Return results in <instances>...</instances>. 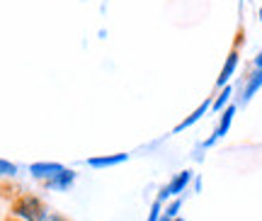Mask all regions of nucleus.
Returning <instances> with one entry per match:
<instances>
[{
  "label": "nucleus",
  "instance_id": "13",
  "mask_svg": "<svg viewBox=\"0 0 262 221\" xmlns=\"http://www.w3.org/2000/svg\"><path fill=\"white\" fill-rule=\"evenodd\" d=\"M160 216H163V204L156 199V202L150 204V212H148V216H146V221H160Z\"/></svg>",
  "mask_w": 262,
  "mask_h": 221
},
{
  "label": "nucleus",
  "instance_id": "5",
  "mask_svg": "<svg viewBox=\"0 0 262 221\" xmlns=\"http://www.w3.org/2000/svg\"><path fill=\"white\" fill-rule=\"evenodd\" d=\"M238 66H241V51H238V49H231L228 56H226L224 66H221V73H219V78H216V88H226V85H231V78L235 75Z\"/></svg>",
  "mask_w": 262,
  "mask_h": 221
},
{
  "label": "nucleus",
  "instance_id": "12",
  "mask_svg": "<svg viewBox=\"0 0 262 221\" xmlns=\"http://www.w3.org/2000/svg\"><path fill=\"white\" fill-rule=\"evenodd\" d=\"M17 173H19L17 163L0 158V180H12V177H17Z\"/></svg>",
  "mask_w": 262,
  "mask_h": 221
},
{
  "label": "nucleus",
  "instance_id": "15",
  "mask_svg": "<svg viewBox=\"0 0 262 221\" xmlns=\"http://www.w3.org/2000/svg\"><path fill=\"white\" fill-rule=\"evenodd\" d=\"M253 68L255 71H262V49L255 54V58H253Z\"/></svg>",
  "mask_w": 262,
  "mask_h": 221
},
{
  "label": "nucleus",
  "instance_id": "11",
  "mask_svg": "<svg viewBox=\"0 0 262 221\" xmlns=\"http://www.w3.org/2000/svg\"><path fill=\"white\" fill-rule=\"evenodd\" d=\"M180 209H182V197H178V199H170L168 204H163V219H178L180 216Z\"/></svg>",
  "mask_w": 262,
  "mask_h": 221
},
{
  "label": "nucleus",
  "instance_id": "3",
  "mask_svg": "<svg viewBox=\"0 0 262 221\" xmlns=\"http://www.w3.org/2000/svg\"><path fill=\"white\" fill-rule=\"evenodd\" d=\"M235 112H238V105H235V102H231V105H228V107L219 114V124H216L214 134L202 141V148H211L216 141H221V138L228 134V129H231V124H233V119H235Z\"/></svg>",
  "mask_w": 262,
  "mask_h": 221
},
{
  "label": "nucleus",
  "instance_id": "16",
  "mask_svg": "<svg viewBox=\"0 0 262 221\" xmlns=\"http://www.w3.org/2000/svg\"><path fill=\"white\" fill-rule=\"evenodd\" d=\"M192 185H194V192H202V177H194Z\"/></svg>",
  "mask_w": 262,
  "mask_h": 221
},
{
  "label": "nucleus",
  "instance_id": "7",
  "mask_svg": "<svg viewBox=\"0 0 262 221\" xmlns=\"http://www.w3.org/2000/svg\"><path fill=\"white\" fill-rule=\"evenodd\" d=\"M206 112H211V97H206V100L199 102V107H196L194 112H189L187 117H185V119H182V122L178 124V127L172 129V134H182V131H187L189 127H194V124H196L199 119H202V117H204Z\"/></svg>",
  "mask_w": 262,
  "mask_h": 221
},
{
  "label": "nucleus",
  "instance_id": "9",
  "mask_svg": "<svg viewBox=\"0 0 262 221\" xmlns=\"http://www.w3.org/2000/svg\"><path fill=\"white\" fill-rule=\"evenodd\" d=\"M262 88V71H250L248 78H245V85H243V92H241V102H250L260 92Z\"/></svg>",
  "mask_w": 262,
  "mask_h": 221
},
{
  "label": "nucleus",
  "instance_id": "6",
  "mask_svg": "<svg viewBox=\"0 0 262 221\" xmlns=\"http://www.w3.org/2000/svg\"><path fill=\"white\" fill-rule=\"evenodd\" d=\"M75 180H78V173H75L73 168H63V170H61L54 180L44 183V187H47V190H51V192H68V190L75 185Z\"/></svg>",
  "mask_w": 262,
  "mask_h": 221
},
{
  "label": "nucleus",
  "instance_id": "8",
  "mask_svg": "<svg viewBox=\"0 0 262 221\" xmlns=\"http://www.w3.org/2000/svg\"><path fill=\"white\" fill-rule=\"evenodd\" d=\"M129 160V153H107V156H93L88 158L85 163L95 170H104V168H114V166H122Z\"/></svg>",
  "mask_w": 262,
  "mask_h": 221
},
{
  "label": "nucleus",
  "instance_id": "1",
  "mask_svg": "<svg viewBox=\"0 0 262 221\" xmlns=\"http://www.w3.org/2000/svg\"><path fill=\"white\" fill-rule=\"evenodd\" d=\"M47 212V202L34 192H22L10 202V219L12 221H41Z\"/></svg>",
  "mask_w": 262,
  "mask_h": 221
},
{
  "label": "nucleus",
  "instance_id": "4",
  "mask_svg": "<svg viewBox=\"0 0 262 221\" xmlns=\"http://www.w3.org/2000/svg\"><path fill=\"white\" fill-rule=\"evenodd\" d=\"M63 163H56V160H37V163H32L29 166V175L39 180V183H49V180H54V177L63 170Z\"/></svg>",
  "mask_w": 262,
  "mask_h": 221
},
{
  "label": "nucleus",
  "instance_id": "17",
  "mask_svg": "<svg viewBox=\"0 0 262 221\" xmlns=\"http://www.w3.org/2000/svg\"><path fill=\"white\" fill-rule=\"evenodd\" d=\"M257 17H260V22H262V8H257Z\"/></svg>",
  "mask_w": 262,
  "mask_h": 221
},
{
  "label": "nucleus",
  "instance_id": "10",
  "mask_svg": "<svg viewBox=\"0 0 262 221\" xmlns=\"http://www.w3.org/2000/svg\"><path fill=\"white\" fill-rule=\"evenodd\" d=\"M231 102H233V85L219 88V92L211 97V112H219V114H221V112H224Z\"/></svg>",
  "mask_w": 262,
  "mask_h": 221
},
{
  "label": "nucleus",
  "instance_id": "18",
  "mask_svg": "<svg viewBox=\"0 0 262 221\" xmlns=\"http://www.w3.org/2000/svg\"><path fill=\"white\" fill-rule=\"evenodd\" d=\"M172 221H185V219H182V216H178V219H172Z\"/></svg>",
  "mask_w": 262,
  "mask_h": 221
},
{
  "label": "nucleus",
  "instance_id": "19",
  "mask_svg": "<svg viewBox=\"0 0 262 221\" xmlns=\"http://www.w3.org/2000/svg\"><path fill=\"white\" fill-rule=\"evenodd\" d=\"M241 3H245V0H241Z\"/></svg>",
  "mask_w": 262,
  "mask_h": 221
},
{
  "label": "nucleus",
  "instance_id": "2",
  "mask_svg": "<svg viewBox=\"0 0 262 221\" xmlns=\"http://www.w3.org/2000/svg\"><path fill=\"white\" fill-rule=\"evenodd\" d=\"M192 180H194V173L192 170H180V173H175V175L170 177L168 185H163L158 192V199L160 204H168L170 199H178L182 192H187V187L192 185Z\"/></svg>",
  "mask_w": 262,
  "mask_h": 221
},
{
  "label": "nucleus",
  "instance_id": "14",
  "mask_svg": "<svg viewBox=\"0 0 262 221\" xmlns=\"http://www.w3.org/2000/svg\"><path fill=\"white\" fill-rule=\"evenodd\" d=\"M41 221H71V219H68L66 214H61V212H54V209H49L47 216H44Z\"/></svg>",
  "mask_w": 262,
  "mask_h": 221
},
{
  "label": "nucleus",
  "instance_id": "20",
  "mask_svg": "<svg viewBox=\"0 0 262 221\" xmlns=\"http://www.w3.org/2000/svg\"><path fill=\"white\" fill-rule=\"evenodd\" d=\"M0 221H3V216H0Z\"/></svg>",
  "mask_w": 262,
  "mask_h": 221
}]
</instances>
